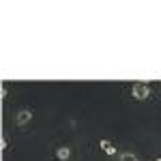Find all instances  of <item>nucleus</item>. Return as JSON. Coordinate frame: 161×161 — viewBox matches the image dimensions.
Returning <instances> with one entry per match:
<instances>
[{
	"label": "nucleus",
	"mask_w": 161,
	"mask_h": 161,
	"mask_svg": "<svg viewBox=\"0 0 161 161\" xmlns=\"http://www.w3.org/2000/svg\"><path fill=\"white\" fill-rule=\"evenodd\" d=\"M56 157H58L60 161H67L69 157H71V150L67 148V146H60V148L56 150Z\"/></svg>",
	"instance_id": "nucleus-4"
},
{
	"label": "nucleus",
	"mask_w": 161,
	"mask_h": 161,
	"mask_svg": "<svg viewBox=\"0 0 161 161\" xmlns=\"http://www.w3.org/2000/svg\"><path fill=\"white\" fill-rule=\"evenodd\" d=\"M155 161H161V159H155Z\"/></svg>",
	"instance_id": "nucleus-6"
},
{
	"label": "nucleus",
	"mask_w": 161,
	"mask_h": 161,
	"mask_svg": "<svg viewBox=\"0 0 161 161\" xmlns=\"http://www.w3.org/2000/svg\"><path fill=\"white\" fill-rule=\"evenodd\" d=\"M99 146L105 150V155H110V157H112V155H116V146L112 144L110 140H99Z\"/></svg>",
	"instance_id": "nucleus-3"
},
{
	"label": "nucleus",
	"mask_w": 161,
	"mask_h": 161,
	"mask_svg": "<svg viewBox=\"0 0 161 161\" xmlns=\"http://www.w3.org/2000/svg\"><path fill=\"white\" fill-rule=\"evenodd\" d=\"M30 120H32V112L28 110V108H26V110H19V112H17V116H15V123L19 125V127L28 125Z\"/></svg>",
	"instance_id": "nucleus-2"
},
{
	"label": "nucleus",
	"mask_w": 161,
	"mask_h": 161,
	"mask_svg": "<svg viewBox=\"0 0 161 161\" xmlns=\"http://www.w3.org/2000/svg\"><path fill=\"white\" fill-rule=\"evenodd\" d=\"M120 161H137L136 153H120Z\"/></svg>",
	"instance_id": "nucleus-5"
},
{
	"label": "nucleus",
	"mask_w": 161,
	"mask_h": 161,
	"mask_svg": "<svg viewBox=\"0 0 161 161\" xmlns=\"http://www.w3.org/2000/svg\"><path fill=\"white\" fill-rule=\"evenodd\" d=\"M131 97L136 101H146L150 97V86L148 84H133L131 88Z\"/></svg>",
	"instance_id": "nucleus-1"
}]
</instances>
